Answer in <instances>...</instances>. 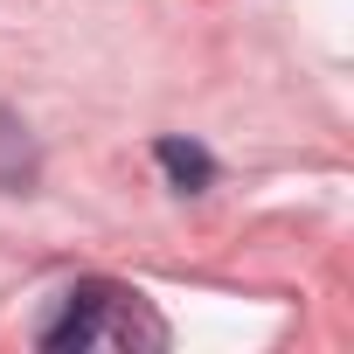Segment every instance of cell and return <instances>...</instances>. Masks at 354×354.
Wrapping results in <instances>:
<instances>
[{
	"label": "cell",
	"mask_w": 354,
	"mask_h": 354,
	"mask_svg": "<svg viewBox=\"0 0 354 354\" xmlns=\"http://www.w3.org/2000/svg\"><path fill=\"white\" fill-rule=\"evenodd\" d=\"M49 354H70V347H132V340H160V319H146V306H139V292H125V285H104V278H91V285H70L63 292V313L35 333Z\"/></svg>",
	"instance_id": "6da1fadb"
},
{
	"label": "cell",
	"mask_w": 354,
	"mask_h": 354,
	"mask_svg": "<svg viewBox=\"0 0 354 354\" xmlns=\"http://www.w3.org/2000/svg\"><path fill=\"white\" fill-rule=\"evenodd\" d=\"M153 160L167 167V181L181 188V195H202V188L216 181V160H209V153H202L195 139H174V132H167V139L153 146Z\"/></svg>",
	"instance_id": "3957f363"
},
{
	"label": "cell",
	"mask_w": 354,
	"mask_h": 354,
	"mask_svg": "<svg viewBox=\"0 0 354 354\" xmlns=\"http://www.w3.org/2000/svg\"><path fill=\"white\" fill-rule=\"evenodd\" d=\"M35 174H42V153H35L28 125H21L15 111H0V195L35 188Z\"/></svg>",
	"instance_id": "7a4b0ae2"
}]
</instances>
